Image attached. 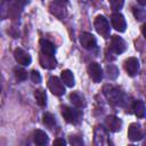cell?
I'll return each mask as SVG.
<instances>
[{
    "instance_id": "cell-15",
    "label": "cell",
    "mask_w": 146,
    "mask_h": 146,
    "mask_svg": "<svg viewBox=\"0 0 146 146\" xmlns=\"http://www.w3.org/2000/svg\"><path fill=\"white\" fill-rule=\"evenodd\" d=\"M40 46H41V51L43 54L49 55V56H54L55 55L56 48H55L54 43H51L50 41H48L46 39H41L40 40Z\"/></svg>"
},
{
    "instance_id": "cell-29",
    "label": "cell",
    "mask_w": 146,
    "mask_h": 146,
    "mask_svg": "<svg viewBox=\"0 0 146 146\" xmlns=\"http://www.w3.org/2000/svg\"><path fill=\"white\" fill-rule=\"evenodd\" d=\"M137 1H138V3H139L140 6H143V7L146 6V0H137Z\"/></svg>"
},
{
    "instance_id": "cell-10",
    "label": "cell",
    "mask_w": 146,
    "mask_h": 146,
    "mask_svg": "<svg viewBox=\"0 0 146 146\" xmlns=\"http://www.w3.org/2000/svg\"><path fill=\"white\" fill-rule=\"evenodd\" d=\"M14 57H15V60H16L18 64L23 65V66H29V65L31 64V62H32L31 56H30L26 51H24L23 49H21V48H16V49H15V51H14Z\"/></svg>"
},
{
    "instance_id": "cell-30",
    "label": "cell",
    "mask_w": 146,
    "mask_h": 146,
    "mask_svg": "<svg viewBox=\"0 0 146 146\" xmlns=\"http://www.w3.org/2000/svg\"><path fill=\"white\" fill-rule=\"evenodd\" d=\"M58 3H60V5H64V3H66L68 0H56Z\"/></svg>"
},
{
    "instance_id": "cell-25",
    "label": "cell",
    "mask_w": 146,
    "mask_h": 146,
    "mask_svg": "<svg viewBox=\"0 0 146 146\" xmlns=\"http://www.w3.org/2000/svg\"><path fill=\"white\" fill-rule=\"evenodd\" d=\"M31 80H32V82H34V83H41V75H40V73L38 72V71H35V70H33L32 72H31Z\"/></svg>"
},
{
    "instance_id": "cell-24",
    "label": "cell",
    "mask_w": 146,
    "mask_h": 146,
    "mask_svg": "<svg viewBox=\"0 0 146 146\" xmlns=\"http://www.w3.org/2000/svg\"><path fill=\"white\" fill-rule=\"evenodd\" d=\"M133 14H135V17L139 21L146 18V10L143 8H133Z\"/></svg>"
},
{
    "instance_id": "cell-1",
    "label": "cell",
    "mask_w": 146,
    "mask_h": 146,
    "mask_svg": "<svg viewBox=\"0 0 146 146\" xmlns=\"http://www.w3.org/2000/svg\"><path fill=\"white\" fill-rule=\"evenodd\" d=\"M104 95L106 96V98L108 99L110 103H112L113 105L116 106H123V104L125 103V95L124 92L119 89L115 86L112 84H107L104 87Z\"/></svg>"
},
{
    "instance_id": "cell-11",
    "label": "cell",
    "mask_w": 146,
    "mask_h": 146,
    "mask_svg": "<svg viewBox=\"0 0 146 146\" xmlns=\"http://www.w3.org/2000/svg\"><path fill=\"white\" fill-rule=\"evenodd\" d=\"M128 137L131 141H138L143 138V130L139 123H131L128 128Z\"/></svg>"
},
{
    "instance_id": "cell-2",
    "label": "cell",
    "mask_w": 146,
    "mask_h": 146,
    "mask_svg": "<svg viewBox=\"0 0 146 146\" xmlns=\"http://www.w3.org/2000/svg\"><path fill=\"white\" fill-rule=\"evenodd\" d=\"M94 26H95V30L97 31V33L100 34L102 36H104V38L110 36L111 27H110V23L105 16H103V15L96 16V18L94 21Z\"/></svg>"
},
{
    "instance_id": "cell-13",
    "label": "cell",
    "mask_w": 146,
    "mask_h": 146,
    "mask_svg": "<svg viewBox=\"0 0 146 146\" xmlns=\"http://www.w3.org/2000/svg\"><path fill=\"white\" fill-rule=\"evenodd\" d=\"M40 64H41L42 67L48 68V70H52L57 65L56 59L54 58V56H49V55H46L43 52L40 55Z\"/></svg>"
},
{
    "instance_id": "cell-26",
    "label": "cell",
    "mask_w": 146,
    "mask_h": 146,
    "mask_svg": "<svg viewBox=\"0 0 146 146\" xmlns=\"http://www.w3.org/2000/svg\"><path fill=\"white\" fill-rule=\"evenodd\" d=\"M70 143H71L72 145H82V144H83V140H82V138H80V137L72 136V137L70 138Z\"/></svg>"
},
{
    "instance_id": "cell-6",
    "label": "cell",
    "mask_w": 146,
    "mask_h": 146,
    "mask_svg": "<svg viewBox=\"0 0 146 146\" xmlns=\"http://www.w3.org/2000/svg\"><path fill=\"white\" fill-rule=\"evenodd\" d=\"M127 49V43L125 41L119 36V35H113L112 39H111V50L116 54V55H120L122 52H124Z\"/></svg>"
},
{
    "instance_id": "cell-19",
    "label": "cell",
    "mask_w": 146,
    "mask_h": 146,
    "mask_svg": "<svg viewBox=\"0 0 146 146\" xmlns=\"http://www.w3.org/2000/svg\"><path fill=\"white\" fill-rule=\"evenodd\" d=\"M34 98L36 100V103L41 106V107H44L47 105V94L44 90L42 89H36L34 91Z\"/></svg>"
},
{
    "instance_id": "cell-23",
    "label": "cell",
    "mask_w": 146,
    "mask_h": 146,
    "mask_svg": "<svg viewBox=\"0 0 146 146\" xmlns=\"http://www.w3.org/2000/svg\"><path fill=\"white\" fill-rule=\"evenodd\" d=\"M111 7L113 10L115 11H119L122 7H123V3H124V0H108Z\"/></svg>"
},
{
    "instance_id": "cell-21",
    "label": "cell",
    "mask_w": 146,
    "mask_h": 146,
    "mask_svg": "<svg viewBox=\"0 0 146 146\" xmlns=\"http://www.w3.org/2000/svg\"><path fill=\"white\" fill-rule=\"evenodd\" d=\"M42 119H43V120H42L43 123H44L47 127H49V128H52V127L56 124V120H55V117H54V115H52L51 113H44Z\"/></svg>"
},
{
    "instance_id": "cell-16",
    "label": "cell",
    "mask_w": 146,
    "mask_h": 146,
    "mask_svg": "<svg viewBox=\"0 0 146 146\" xmlns=\"http://www.w3.org/2000/svg\"><path fill=\"white\" fill-rule=\"evenodd\" d=\"M33 140H34V143L36 145L43 146V145H46L48 143L49 138H48V135L44 131H42V130H35L34 133H33Z\"/></svg>"
},
{
    "instance_id": "cell-9",
    "label": "cell",
    "mask_w": 146,
    "mask_h": 146,
    "mask_svg": "<svg viewBox=\"0 0 146 146\" xmlns=\"http://www.w3.org/2000/svg\"><path fill=\"white\" fill-rule=\"evenodd\" d=\"M62 115L63 117L65 119L66 122L68 123H78L79 121V114H78V111L74 110L73 107H68V106H64L62 108Z\"/></svg>"
},
{
    "instance_id": "cell-17",
    "label": "cell",
    "mask_w": 146,
    "mask_h": 146,
    "mask_svg": "<svg viewBox=\"0 0 146 146\" xmlns=\"http://www.w3.org/2000/svg\"><path fill=\"white\" fill-rule=\"evenodd\" d=\"M70 100L71 103L73 104V106L78 107V108H82L84 107L86 105V102H84V98L82 95H80L79 92H72L70 95Z\"/></svg>"
},
{
    "instance_id": "cell-7",
    "label": "cell",
    "mask_w": 146,
    "mask_h": 146,
    "mask_svg": "<svg viewBox=\"0 0 146 146\" xmlns=\"http://www.w3.org/2000/svg\"><path fill=\"white\" fill-rule=\"evenodd\" d=\"M139 68H140V64L136 57H129L124 62V70L130 76L137 75L139 72Z\"/></svg>"
},
{
    "instance_id": "cell-12",
    "label": "cell",
    "mask_w": 146,
    "mask_h": 146,
    "mask_svg": "<svg viewBox=\"0 0 146 146\" xmlns=\"http://www.w3.org/2000/svg\"><path fill=\"white\" fill-rule=\"evenodd\" d=\"M105 124L107 127V129L112 132H117L122 129V121L121 119H119L117 116L114 115H110L106 117L105 120Z\"/></svg>"
},
{
    "instance_id": "cell-22",
    "label": "cell",
    "mask_w": 146,
    "mask_h": 146,
    "mask_svg": "<svg viewBox=\"0 0 146 146\" xmlns=\"http://www.w3.org/2000/svg\"><path fill=\"white\" fill-rule=\"evenodd\" d=\"M106 72H107V78L111 79V80L116 79V76L119 75V70L115 66H113V65H107Z\"/></svg>"
},
{
    "instance_id": "cell-4",
    "label": "cell",
    "mask_w": 146,
    "mask_h": 146,
    "mask_svg": "<svg viewBox=\"0 0 146 146\" xmlns=\"http://www.w3.org/2000/svg\"><path fill=\"white\" fill-rule=\"evenodd\" d=\"M111 23H112V27H114L117 32H124L125 29H127L125 18L119 11L112 14V16H111Z\"/></svg>"
},
{
    "instance_id": "cell-18",
    "label": "cell",
    "mask_w": 146,
    "mask_h": 146,
    "mask_svg": "<svg viewBox=\"0 0 146 146\" xmlns=\"http://www.w3.org/2000/svg\"><path fill=\"white\" fill-rule=\"evenodd\" d=\"M60 78H62V81L64 82V84L67 86V87H70V88H72L75 84V82H74V75H73V73L70 70H64L62 72V74H60Z\"/></svg>"
},
{
    "instance_id": "cell-27",
    "label": "cell",
    "mask_w": 146,
    "mask_h": 146,
    "mask_svg": "<svg viewBox=\"0 0 146 146\" xmlns=\"http://www.w3.org/2000/svg\"><path fill=\"white\" fill-rule=\"evenodd\" d=\"M65 145H66V141L63 138H57L54 141V146H65Z\"/></svg>"
},
{
    "instance_id": "cell-3",
    "label": "cell",
    "mask_w": 146,
    "mask_h": 146,
    "mask_svg": "<svg viewBox=\"0 0 146 146\" xmlns=\"http://www.w3.org/2000/svg\"><path fill=\"white\" fill-rule=\"evenodd\" d=\"M48 88L55 96H62L65 94L64 82L60 79H58L57 76H51L48 80Z\"/></svg>"
},
{
    "instance_id": "cell-5",
    "label": "cell",
    "mask_w": 146,
    "mask_h": 146,
    "mask_svg": "<svg viewBox=\"0 0 146 146\" xmlns=\"http://www.w3.org/2000/svg\"><path fill=\"white\" fill-rule=\"evenodd\" d=\"M88 73H89V76L92 79V81L95 83H99L102 81V79H103V68L96 62L89 64V66H88Z\"/></svg>"
},
{
    "instance_id": "cell-28",
    "label": "cell",
    "mask_w": 146,
    "mask_h": 146,
    "mask_svg": "<svg viewBox=\"0 0 146 146\" xmlns=\"http://www.w3.org/2000/svg\"><path fill=\"white\" fill-rule=\"evenodd\" d=\"M141 33H143L144 38L146 39V23H145V24H143V26H141Z\"/></svg>"
},
{
    "instance_id": "cell-8",
    "label": "cell",
    "mask_w": 146,
    "mask_h": 146,
    "mask_svg": "<svg viewBox=\"0 0 146 146\" xmlns=\"http://www.w3.org/2000/svg\"><path fill=\"white\" fill-rule=\"evenodd\" d=\"M80 43H81V46H82L84 49L91 50V49H94V48L96 47L97 41H96V38H95L91 33L83 32V33H81V35H80Z\"/></svg>"
},
{
    "instance_id": "cell-20",
    "label": "cell",
    "mask_w": 146,
    "mask_h": 146,
    "mask_svg": "<svg viewBox=\"0 0 146 146\" xmlns=\"http://www.w3.org/2000/svg\"><path fill=\"white\" fill-rule=\"evenodd\" d=\"M14 74H15V78H16L18 81H25V80L27 79V72H26L24 68L15 67V68H14Z\"/></svg>"
},
{
    "instance_id": "cell-14",
    "label": "cell",
    "mask_w": 146,
    "mask_h": 146,
    "mask_svg": "<svg viewBox=\"0 0 146 146\" xmlns=\"http://www.w3.org/2000/svg\"><path fill=\"white\" fill-rule=\"evenodd\" d=\"M132 110L137 117L143 119L146 116V107L141 100H135L132 104Z\"/></svg>"
}]
</instances>
